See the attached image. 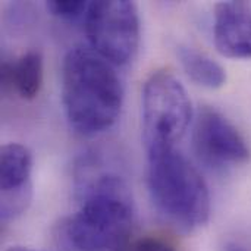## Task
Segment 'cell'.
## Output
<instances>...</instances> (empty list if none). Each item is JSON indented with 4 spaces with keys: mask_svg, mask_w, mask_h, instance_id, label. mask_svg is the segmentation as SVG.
Wrapping results in <instances>:
<instances>
[{
    "mask_svg": "<svg viewBox=\"0 0 251 251\" xmlns=\"http://www.w3.org/2000/svg\"><path fill=\"white\" fill-rule=\"evenodd\" d=\"M193 119L190 96L169 71H156L143 88V141L149 156L175 150Z\"/></svg>",
    "mask_w": 251,
    "mask_h": 251,
    "instance_id": "cell-4",
    "label": "cell"
},
{
    "mask_svg": "<svg viewBox=\"0 0 251 251\" xmlns=\"http://www.w3.org/2000/svg\"><path fill=\"white\" fill-rule=\"evenodd\" d=\"M91 49L112 65H125L140 44V15L134 1H90L84 16Z\"/></svg>",
    "mask_w": 251,
    "mask_h": 251,
    "instance_id": "cell-5",
    "label": "cell"
},
{
    "mask_svg": "<svg viewBox=\"0 0 251 251\" xmlns=\"http://www.w3.org/2000/svg\"><path fill=\"white\" fill-rule=\"evenodd\" d=\"M147 185L159 215L181 232L210 218V193L200 172L176 150L149 156Z\"/></svg>",
    "mask_w": 251,
    "mask_h": 251,
    "instance_id": "cell-3",
    "label": "cell"
},
{
    "mask_svg": "<svg viewBox=\"0 0 251 251\" xmlns=\"http://www.w3.org/2000/svg\"><path fill=\"white\" fill-rule=\"evenodd\" d=\"M224 251H250V250H247L246 247H243V246H240V244H237V243H228V244L225 246Z\"/></svg>",
    "mask_w": 251,
    "mask_h": 251,
    "instance_id": "cell-13",
    "label": "cell"
},
{
    "mask_svg": "<svg viewBox=\"0 0 251 251\" xmlns=\"http://www.w3.org/2000/svg\"><path fill=\"white\" fill-rule=\"evenodd\" d=\"M90 1H72V0H65V1H47L46 7L47 10L62 19L72 21L85 16V12L88 9Z\"/></svg>",
    "mask_w": 251,
    "mask_h": 251,
    "instance_id": "cell-11",
    "label": "cell"
},
{
    "mask_svg": "<svg viewBox=\"0 0 251 251\" xmlns=\"http://www.w3.org/2000/svg\"><path fill=\"white\" fill-rule=\"evenodd\" d=\"M213 38L218 51L232 59L251 57V4L222 1L215 7Z\"/></svg>",
    "mask_w": 251,
    "mask_h": 251,
    "instance_id": "cell-8",
    "label": "cell"
},
{
    "mask_svg": "<svg viewBox=\"0 0 251 251\" xmlns=\"http://www.w3.org/2000/svg\"><path fill=\"white\" fill-rule=\"evenodd\" d=\"M43 56L37 50H28L13 62L1 63L3 88L15 91L24 100H32L43 85Z\"/></svg>",
    "mask_w": 251,
    "mask_h": 251,
    "instance_id": "cell-9",
    "label": "cell"
},
{
    "mask_svg": "<svg viewBox=\"0 0 251 251\" xmlns=\"http://www.w3.org/2000/svg\"><path fill=\"white\" fill-rule=\"evenodd\" d=\"M178 57L184 71L196 84L206 88H221L226 82L225 69L206 53L182 46L178 49Z\"/></svg>",
    "mask_w": 251,
    "mask_h": 251,
    "instance_id": "cell-10",
    "label": "cell"
},
{
    "mask_svg": "<svg viewBox=\"0 0 251 251\" xmlns=\"http://www.w3.org/2000/svg\"><path fill=\"white\" fill-rule=\"evenodd\" d=\"M193 143L197 157L210 168L246 163L249 146L240 131L218 110L203 107L196 119Z\"/></svg>",
    "mask_w": 251,
    "mask_h": 251,
    "instance_id": "cell-6",
    "label": "cell"
},
{
    "mask_svg": "<svg viewBox=\"0 0 251 251\" xmlns=\"http://www.w3.org/2000/svg\"><path fill=\"white\" fill-rule=\"evenodd\" d=\"M6 251H35V250H31V249H25V247H10L9 250Z\"/></svg>",
    "mask_w": 251,
    "mask_h": 251,
    "instance_id": "cell-14",
    "label": "cell"
},
{
    "mask_svg": "<svg viewBox=\"0 0 251 251\" xmlns=\"http://www.w3.org/2000/svg\"><path fill=\"white\" fill-rule=\"evenodd\" d=\"M62 103L69 125L82 135L109 129L124 104V85L113 65L85 47L63 59Z\"/></svg>",
    "mask_w": 251,
    "mask_h": 251,
    "instance_id": "cell-1",
    "label": "cell"
},
{
    "mask_svg": "<svg viewBox=\"0 0 251 251\" xmlns=\"http://www.w3.org/2000/svg\"><path fill=\"white\" fill-rule=\"evenodd\" d=\"M32 156L18 143L4 144L0 150V219L15 221L28 209L32 199Z\"/></svg>",
    "mask_w": 251,
    "mask_h": 251,
    "instance_id": "cell-7",
    "label": "cell"
},
{
    "mask_svg": "<svg viewBox=\"0 0 251 251\" xmlns=\"http://www.w3.org/2000/svg\"><path fill=\"white\" fill-rule=\"evenodd\" d=\"M121 251H176L175 247L159 237H140L132 238Z\"/></svg>",
    "mask_w": 251,
    "mask_h": 251,
    "instance_id": "cell-12",
    "label": "cell"
},
{
    "mask_svg": "<svg viewBox=\"0 0 251 251\" xmlns=\"http://www.w3.org/2000/svg\"><path fill=\"white\" fill-rule=\"evenodd\" d=\"M134 203L125 181L104 174L85 185L78 212L65 225L76 251H121L134 232Z\"/></svg>",
    "mask_w": 251,
    "mask_h": 251,
    "instance_id": "cell-2",
    "label": "cell"
}]
</instances>
